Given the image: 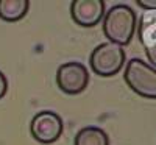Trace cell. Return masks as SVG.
Instances as JSON below:
<instances>
[{
	"instance_id": "obj_1",
	"label": "cell",
	"mask_w": 156,
	"mask_h": 145,
	"mask_svg": "<svg viewBox=\"0 0 156 145\" xmlns=\"http://www.w3.org/2000/svg\"><path fill=\"white\" fill-rule=\"evenodd\" d=\"M103 34L111 44L125 47L131 42L137 28V16L128 5H114L103 17Z\"/></svg>"
},
{
	"instance_id": "obj_2",
	"label": "cell",
	"mask_w": 156,
	"mask_h": 145,
	"mask_svg": "<svg viewBox=\"0 0 156 145\" xmlns=\"http://www.w3.org/2000/svg\"><path fill=\"white\" fill-rule=\"evenodd\" d=\"M123 80L134 94L156 100V69L139 58L129 59L125 65Z\"/></svg>"
},
{
	"instance_id": "obj_3",
	"label": "cell",
	"mask_w": 156,
	"mask_h": 145,
	"mask_svg": "<svg viewBox=\"0 0 156 145\" xmlns=\"http://www.w3.org/2000/svg\"><path fill=\"white\" fill-rule=\"evenodd\" d=\"M125 59L126 56L123 47L111 42H103L92 50L89 56V65L90 70L98 76H114L122 70Z\"/></svg>"
},
{
	"instance_id": "obj_4",
	"label": "cell",
	"mask_w": 156,
	"mask_h": 145,
	"mask_svg": "<svg viewBox=\"0 0 156 145\" xmlns=\"http://www.w3.org/2000/svg\"><path fill=\"white\" fill-rule=\"evenodd\" d=\"M64 131V122L59 114L53 111H39L30 122V133L33 139L42 145L56 142Z\"/></svg>"
},
{
	"instance_id": "obj_5",
	"label": "cell",
	"mask_w": 156,
	"mask_h": 145,
	"mask_svg": "<svg viewBox=\"0 0 156 145\" xmlns=\"http://www.w3.org/2000/svg\"><path fill=\"white\" fill-rule=\"evenodd\" d=\"M56 84L67 95H78L89 84V72L83 62L69 61L61 64L56 70Z\"/></svg>"
},
{
	"instance_id": "obj_6",
	"label": "cell",
	"mask_w": 156,
	"mask_h": 145,
	"mask_svg": "<svg viewBox=\"0 0 156 145\" xmlns=\"http://www.w3.org/2000/svg\"><path fill=\"white\" fill-rule=\"evenodd\" d=\"M70 17L80 27H95L105 17V2L103 0H73L70 3Z\"/></svg>"
},
{
	"instance_id": "obj_7",
	"label": "cell",
	"mask_w": 156,
	"mask_h": 145,
	"mask_svg": "<svg viewBox=\"0 0 156 145\" xmlns=\"http://www.w3.org/2000/svg\"><path fill=\"white\" fill-rule=\"evenodd\" d=\"M137 37L145 48H156V11H145L137 22Z\"/></svg>"
},
{
	"instance_id": "obj_8",
	"label": "cell",
	"mask_w": 156,
	"mask_h": 145,
	"mask_svg": "<svg viewBox=\"0 0 156 145\" xmlns=\"http://www.w3.org/2000/svg\"><path fill=\"white\" fill-rule=\"evenodd\" d=\"M28 0H0V19L5 22H17L28 12Z\"/></svg>"
},
{
	"instance_id": "obj_9",
	"label": "cell",
	"mask_w": 156,
	"mask_h": 145,
	"mask_svg": "<svg viewBox=\"0 0 156 145\" xmlns=\"http://www.w3.org/2000/svg\"><path fill=\"white\" fill-rule=\"evenodd\" d=\"M73 145H109V137L98 126H84L75 134Z\"/></svg>"
},
{
	"instance_id": "obj_10",
	"label": "cell",
	"mask_w": 156,
	"mask_h": 145,
	"mask_svg": "<svg viewBox=\"0 0 156 145\" xmlns=\"http://www.w3.org/2000/svg\"><path fill=\"white\" fill-rule=\"evenodd\" d=\"M137 6L145 11H156V0H137Z\"/></svg>"
},
{
	"instance_id": "obj_11",
	"label": "cell",
	"mask_w": 156,
	"mask_h": 145,
	"mask_svg": "<svg viewBox=\"0 0 156 145\" xmlns=\"http://www.w3.org/2000/svg\"><path fill=\"white\" fill-rule=\"evenodd\" d=\"M6 90H8V80H6V76L5 73L0 70V100H2L6 94Z\"/></svg>"
},
{
	"instance_id": "obj_12",
	"label": "cell",
	"mask_w": 156,
	"mask_h": 145,
	"mask_svg": "<svg viewBox=\"0 0 156 145\" xmlns=\"http://www.w3.org/2000/svg\"><path fill=\"white\" fill-rule=\"evenodd\" d=\"M145 55L151 64V67L156 69V48H145Z\"/></svg>"
}]
</instances>
